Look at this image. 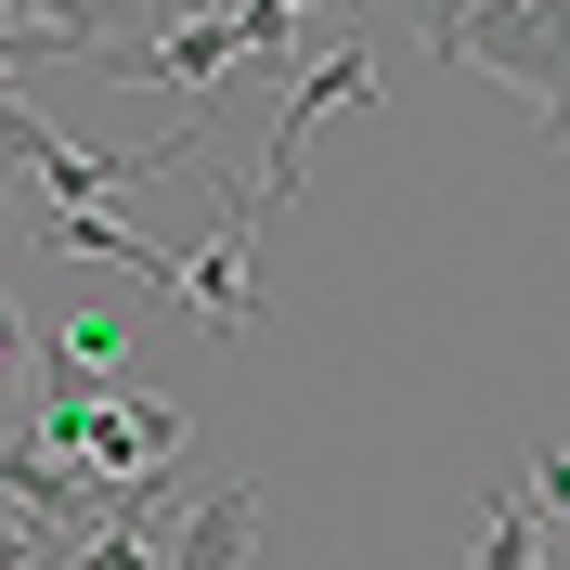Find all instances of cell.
<instances>
[{"label": "cell", "mask_w": 570, "mask_h": 570, "mask_svg": "<svg viewBox=\"0 0 570 570\" xmlns=\"http://www.w3.org/2000/svg\"><path fill=\"white\" fill-rule=\"evenodd\" d=\"M519 493H532L544 519H570V441H544V454H532V480H519Z\"/></svg>", "instance_id": "obj_10"}, {"label": "cell", "mask_w": 570, "mask_h": 570, "mask_svg": "<svg viewBox=\"0 0 570 570\" xmlns=\"http://www.w3.org/2000/svg\"><path fill=\"white\" fill-rule=\"evenodd\" d=\"M66 259H105V273H130V285H156V273H181L169 247H142L130 220H105V208H66V234H52Z\"/></svg>", "instance_id": "obj_6"}, {"label": "cell", "mask_w": 570, "mask_h": 570, "mask_svg": "<svg viewBox=\"0 0 570 570\" xmlns=\"http://www.w3.org/2000/svg\"><path fill=\"white\" fill-rule=\"evenodd\" d=\"M351 105H376V52H363V39L337 27V39H324V66L298 78V91H285V117H273V169L247 181V208H259V220L285 208V181H298V156H312V130H324V117H351Z\"/></svg>", "instance_id": "obj_1"}, {"label": "cell", "mask_w": 570, "mask_h": 570, "mask_svg": "<svg viewBox=\"0 0 570 570\" xmlns=\"http://www.w3.org/2000/svg\"><path fill=\"white\" fill-rule=\"evenodd\" d=\"M480 570H544V505L532 493H480Z\"/></svg>", "instance_id": "obj_7"}, {"label": "cell", "mask_w": 570, "mask_h": 570, "mask_svg": "<svg viewBox=\"0 0 570 570\" xmlns=\"http://www.w3.org/2000/svg\"><path fill=\"white\" fill-rule=\"evenodd\" d=\"M13 376H27V312L0 298V390H13Z\"/></svg>", "instance_id": "obj_11"}, {"label": "cell", "mask_w": 570, "mask_h": 570, "mask_svg": "<svg viewBox=\"0 0 570 570\" xmlns=\"http://www.w3.org/2000/svg\"><path fill=\"white\" fill-rule=\"evenodd\" d=\"M91 66H105V78H181V91H220V78L247 66V27H234V13H169L142 52H91Z\"/></svg>", "instance_id": "obj_2"}, {"label": "cell", "mask_w": 570, "mask_h": 570, "mask_svg": "<svg viewBox=\"0 0 570 570\" xmlns=\"http://www.w3.org/2000/svg\"><path fill=\"white\" fill-rule=\"evenodd\" d=\"M544 570H570V544H544Z\"/></svg>", "instance_id": "obj_12"}, {"label": "cell", "mask_w": 570, "mask_h": 570, "mask_svg": "<svg viewBox=\"0 0 570 570\" xmlns=\"http://www.w3.org/2000/svg\"><path fill=\"white\" fill-rule=\"evenodd\" d=\"M259 480L234 466V480H208V505H181L169 519V544H156V570H247V544H259Z\"/></svg>", "instance_id": "obj_4"}, {"label": "cell", "mask_w": 570, "mask_h": 570, "mask_svg": "<svg viewBox=\"0 0 570 570\" xmlns=\"http://www.w3.org/2000/svg\"><path fill=\"white\" fill-rule=\"evenodd\" d=\"M39 570H66V558H39Z\"/></svg>", "instance_id": "obj_13"}, {"label": "cell", "mask_w": 570, "mask_h": 570, "mask_svg": "<svg viewBox=\"0 0 570 570\" xmlns=\"http://www.w3.org/2000/svg\"><path fill=\"white\" fill-rule=\"evenodd\" d=\"M66 570H156V544L142 532H91V544H66Z\"/></svg>", "instance_id": "obj_9"}, {"label": "cell", "mask_w": 570, "mask_h": 570, "mask_svg": "<svg viewBox=\"0 0 570 570\" xmlns=\"http://www.w3.org/2000/svg\"><path fill=\"white\" fill-rule=\"evenodd\" d=\"M247 247H259V208L247 195H234V208H220V234L195 259H181V298H195V324H208V337H247L259 324V285H247Z\"/></svg>", "instance_id": "obj_3"}, {"label": "cell", "mask_w": 570, "mask_h": 570, "mask_svg": "<svg viewBox=\"0 0 570 570\" xmlns=\"http://www.w3.org/2000/svg\"><path fill=\"white\" fill-rule=\"evenodd\" d=\"M415 27H428V52H441V66H466V27H480V0H415Z\"/></svg>", "instance_id": "obj_8"}, {"label": "cell", "mask_w": 570, "mask_h": 570, "mask_svg": "<svg viewBox=\"0 0 570 570\" xmlns=\"http://www.w3.org/2000/svg\"><path fill=\"white\" fill-rule=\"evenodd\" d=\"M117 390H130V324H66L39 363V415H78V402H117Z\"/></svg>", "instance_id": "obj_5"}]
</instances>
